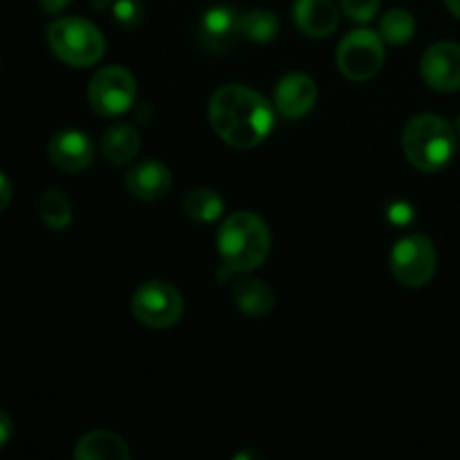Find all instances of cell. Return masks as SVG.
I'll return each instance as SVG.
<instances>
[{
	"mask_svg": "<svg viewBox=\"0 0 460 460\" xmlns=\"http://www.w3.org/2000/svg\"><path fill=\"white\" fill-rule=\"evenodd\" d=\"M389 218L394 220V225H398V227H404V225L413 220V207L407 205V202H394V205L389 207Z\"/></svg>",
	"mask_w": 460,
	"mask_h": 460,
	"instance_id": "obj_24",
	"label": "cell"
},
{
	"mask_svg": "<svg viewBox=\"0 0 460 460\" xmlns=\"http://www.w3.org/2000/svg\"><path fill=\"white\" fill-rule=\"evenodd\" d=\"M292 18L299 31L313 39H326L340 25V12L332 0H296Z\"/></svg>",
	"mask_w": 460,
	"mask_h": 460,
	"instance_id": "obj_14",
	"label": "cell"
},
{
	"mask_svg": "<svg viewBox=\"0 0 460 460\" xmlns=\"http://www.w3.org/2000/svg\"><path fill=\"white\" fill-rule=\"evenodd\" d=\"M232 296L247 317H265L274 308V292L261 279H238L232 286Z\"/></svg>",
	"mask_w": 460,
	"mask_h": 460,
	"instance_id": "obj_16",
	"label": "cell"
},
{
	"mask_svg": "<svg viewBox=\"0 0 460 460\" xmlns=\"http://www.w3.org/2000/svg\"><path fill=\"white\" fill-rule=\"evenodd\" d=\"M456 130H458V135H460V115H458V121H456Z\"/></svg>",
	"mask_w": 460,
	"mask_h": 460,
	"instance_id": "obj_29",
	"label": "cell"
},
{
	"mask_svg": "<svg viewBox=\"0 0 460 460\" xmlns=\"http://www.w3.org/2000/svg\"><path fill=\"white\" fill-rule=\"evenodd\" d=\"M272 236L261 216L236 211L218 229V252L229 272H252L268 261Z\"/></svg>",
	"mask_w": 460,
	"mask_h": 460,
	"instance_id": "obj_2",
	"label": "cell"
},
{
	"mask_svg": "<svg viewBox=\"0 0 460 460\" xmlns=\"http://www.w3.org/2000/svg\"><path fill=\"white\" fill-rule=\"evenodd\" d=\"M209 124L229 146L254 148L272 133L274 108L256 90L223 85L209 102Z\"/></svg>",
	"mask_w": 460,
	"mask_h": 460,
	"instance_id": "obj_1",
	"label": "cell"
},
{
	"mask_svg": "<svg viewBox=\"0 0 460 460\" xmlns=\"http://www.w3.org/2000/svg\"><path fill=\"white\" fill-rule=\"evenodd\" d=\"M184 214L193 220V223L209 225L223 216L225 202L218 191L214 189H193L184 196Z\"/></svg>",
	"mask_w": 460,
	"mask_h": 460,
	"instance_id": "obj_18",
	"label": "cell"
},
{
	"mask_svg": "<svg viewBox=\"0 0 460 460\" xmlns=\"http://www.w3.org/2000/svg\"><path fill=\"white\" fill-rule=\"evenodd\" d=\"M12 436H13L12 416H9L7 411H3V409H0V447H4V445L9 443V440H12Z\"/></svg>",
	"mask_w": 460,
	"mask_h": 460,
	"instance_id": "obj_25",
	"label": "cell"
},
{
	"mask_svg": "<svg viewBox=\"0 0 460 460\" xmlns=\"http://www.w3.org/2000/svg\"><path fill=\"white\" fill-rule=\"evenodd\" d=\"M389 263L395 281L407 288H422L434 279L436 268H438V254H436V247L429 236L411 234L395 243Z\"/></svg>",
	"mask_w": 460,
	"mask_h": 460,
	"instance_id": "obj_7",
	"label": "cell"
},
{
	"mask_svg": "<svg viewBox=\"0 0 460 460\" xmlns=\"http://www.w3.org/2000/svg\"><path fill=\"white\" fill-rule=\"evenodd\" d=\"M445 3H447L449 12H452L456 18H460V0H445Z\"/></svg>",
	"mask_w": 460,
	"mask_h": 460,
	"instance_id": "obj_28",
	"label": "cell"
},
{
	"mask_svg": "<svg viewBox=\"0 0 460 460\" xmlns=\"http://www.w3.org/2000/svg\"><path fill=\"white\" fill-rule=\"evenodd\" d=\"M48 43L54 57L72 67L94 66L106 52V39L99 27L79 16H63L49 22Z\"/></svg>",
	"mask_w": 460,
	"mask_h": 460,
	"instance_id": "obj_4",
	"label": "cell"
},
{
	"mask_svg": "<svg viewBox=\"0 0 460 460\" xmlns=\"http://www.w3.org/2000/svg\"><path fill=\"white\" fill-rule=\"evenodd\" d=\"M385 39L368 27L349 31L337 48V67L350 81L373 79L385 66Z\"/></svg>",
	"mask_w": 460,
	"mask_h": 460,
	"instance_id": "obj_5",
	"label": "cell"
},
{
	"mask_svg": "<svg viewBox=\"0 0 460 460\" xmlns=\"http://www.w3.org/2000/svg\"><path fill=\"white\" fill-rule=\"evenodd\" d=\"M76 460H128L130 449L121 436L112 431L97 429L81 436L75 447Z\"/></svg>",
	"mask_w": 460,
	"mask_h": 460,
	"instance_id": "obj_15",
	"label": "cell"
},
{
	"mask_svg": "<svg viewBox=\"0 0 460 460\" xmlns=\"http://www.w3.org/2000/svg\"><path fill=\"white\" fill-rule=\"evenodd\" d=\"M126 191L133 198L144 202L160 200L169 193L171 184H173V175H171L169 166L162 164L157 160H146L142 164L133 166L124 178Z\"/></svg>",
	"mask_w": 460,
	"mask_h": 460,
	"instance_id": "obj_13",
	"label": "cell"
},
{
	"mask_svg": "<svg viewBox=\"0 0 460 460\" xmlns=\"http://www.w3.org/2000/svg\"><path fill=\"white\" fill-rule=\"evenodd\" d=\"M458 148L456 130L438 115H416L402 133V151L411 166L422 173H438L454 160Z\"/></svg>",
	"mask_w": 460,
	"mask_h": 460,
	"instance_id": "obj_3",
	"label": "cell"
},
{
	"mask_svg": "<svg viewBox=\"0 0 460 460\" xmlns=\"http://www.w3.org/2000/svg\"><path fill=\"white\" fill-rule=\"evenodd\" d=\"M137 99V81L126 67H102L90 79L88 102L93 111L102 117H119L133 108Z\"/></svg>",
	"mask_w": 460,
	"mask_h": 460,
	"instance_id": "obj_8",
	"label": "cell"
},
{
	"mask_svg": "<svg viewBox=\"0 0 460 460\" xmlns=\"http://www.w3.org/2000/svg\"><path fill=\"white\" fill-rule=\"evenodd\" d=\"M39 3H40V9H43L45 13H61L63 9L72 3V0H39Z\"/></svg>",
	"mask_w": 460,
	"mask_h": 460,
	"instance_id": "obj_27",
	"label": "cell"
},
{
	"mask_svg": "<svg viewBox=\"0 0 460 460\" xmlns=\"http://www.w3.org/2000/svg\"><path fill=\"white\" fill-rule=\"evenodd\" d=\"M341 12L355 22H368L380 12V0H340Z\"/></svg>",
	"mask_w": 460,
	"mask_h": 460,
	"instance_id": "obj_23",
	"label": "cell"
},
{
	"mask_svg": "<svg viewBox=\"0 0 460 460\" xmlns=\"http://www.w3.org/2000/svg\"><path fill=\"white\" fill-rule=\"evenodd\" d=\"M112 16H115L119 27L135 30L144 21V7L139 0H115V4H112Z\"/></svg>",
	"mask_w": 460,
	"mask_h": 460,
	"instance_id": "obj_22",
	"label": "cell"
},
{
	"mask_svg": "<svg viewBox=\"0 0 460 460\" xmlns=\"http://www.w3.org/2000/svg\"><path fill=\"white\" fill-rule=\"evenodd\" d=\"M48 157L63 173H79L94 160V146L81 130H58L48 144Z\"/></svg>",
	"mask_w": 460,
	"mask_h": 460,
	"instance_id": "obj_10",
	"label": "cell"
},
{
	"mask_svg": "<svg viewBox=\"0 0 460 460\" xmlns=\"http://www.w3.org/2000/svg\"><path fill=\"white\" fill-rule=\"evenodd\" d=\"M12 182H9L7 175L0 171V211H4L9 207V202H12Z\"/></svg>",
	"mask_w": 460,
	"mask_h": 460,
	"instance_id": "obj_26",
	"label": "cell"
},
{
	"mask_svg": "<svg viewBox=\"0 0 460 460\" xmlns=\"http://www.w3.org/2000/svg\"><path fill=\"white\" fill-rule=\"evenodd\" d=\"M241 36L254 40V43H270L279 34V18L270 9H252L238 18Z\"/></svg>",
	"mask_w": 460,
	"mask_h": 460,
	"instance_id": "obj_19",
	"label": "cell"
},
{
	"mask_svg": "<svg viewBox=\"0 0 460 460\" xmlns=\"http://www.w3.org/2000/svg\"><path fill=\"white\" fill-rule=\"evenodd\" d=\"M135 319L153 331H164L182 319L184 299L178 288L166 281H146L135 290L130 301Z\"/></svg>",
	"mask_w": 460,
	"mask_h": 460,
	"instance_id": "obj_6",
	"label": "cell"
},
{
	"mask_svg": "<svg viewBox=\"0 0 460 460\" xmlns=\"http://www.w3.org/2000/svg\"><path fill=\"white\" fill-rule=\"evenodd\" d=\"M39 214L43 223L54 232H61L72 223V205L67 196L58 189H48L39 200Z\"/></svg>",
	"mask_w": 460,
	"mask_h": 460,
	"instance_id": "obj_20",
	"label": "cell"
},
{
	"mask_svg": "<svg viewBox=\"0 0 460 460\" xmlns=\"http://www.w3.org/2000/svg\"><path fill=\"white\" fill-rule=\"evenodd\" d=\"M420 75L429 88L438 93L460 90V45L454 40L434 43L420 61Z\"/></svg>",
	"mask_w": 460,
	"mask_h": 460,
	"instance_id": "obj_9",
	"label": "cell"
},
{
	"mask_svg": "<svg viewBox=\"0 0 460 460\" xmlns=\"http://www.w3.org/2000/svg\"><path fill=\"white\" fill-rule=\"evenodd\" d=\"M238 18L241 16L225 4L207 9L205 16L200 18V25H198V39L211 52H225L241 36Z\"/></svg>",
	"mask_w": 460,
	"mask_h": 460,
	"instance_id": "obj_12",
	"label": "cell"
},
{
	"mask_svg": "<svg viewBox=\"0 0 460 460\" xmlns=\"http://www.w3.org/2000/svg\"><path fill=\"white\" fill-rule=\"evenodd\" d=\"M416 34V21L407 9H391L380 21V36L391 45H404Z\"/></svg>",
	"mask_w": 460,
	"mask_h": 460,
	"instance_id": "obj_21",
	"label": "cell"
},
{
	"mask_svg": "<svg viewBox=\"0 0 460 460\" xmlns=\"http://www.w3.org/2000/svg\"><path fill=\"white\" fill-rule=\"evenodd\" d=\"M99 148L111 164H128L137 157L142 139L130 124H115L103 133Z\"/></svg>",
	"mask_w": 460,
	"mask_h": 460,
	"instance_id": "obj_17",
	"label": "cell"
},
{
	"mask_svg": "<svg viewBox=\"0 0 460 460\" xmlns=\"http://www.w3.org/2000/svg\"><path fill=\"white\" fill-rule=\"evenodd\" d=\"M319 97L317 84L313 76L304 75V72H292L286 75L277 85L274 93V103H277L279 112L288 119H299V117L308 115L314 108Z\"/></svg>",
	"mask_w": 460,
	"mask_h": 460,
	"instance_id": "obj_11",
	"label": "cell"
}]
</instances>
